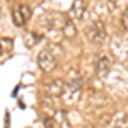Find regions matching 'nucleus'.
I'll return each mask as SVG.
<instances>
[{
  "instance_id": "obj_2",
  "label": "nucleus",
  "mask_w": 128,
  "mask_h": 128,
  "mask_svg": "<svg viewBox=\"0 0 128 128\" xmlns=\"http://www.w3.org/2000/svg\"><path fill=\"white\" fill-rule=\"evenodd\" d=\"M38 67L43 72H51V70L56 67V58L50 53L48 50H43L40 55H38Z\"/></svg>"
},
{
  "instance_id": "obj_15",
  "label": "nucleus",
  "mask_w": 128,
  "mask_h": 128,
  "mask_svg": "<svg viewBox=\"0 0 128 128\" xmlns=\"http://www.w3.org/2000/svg\"><path fill=\"white\" fill-rule=\"evenodd\" d=\"M2 53H4V51H2V48H0V55H2Z\"/></svg>"
},
{
  "instance_id": "obj_8",
  "label": "nucleus",
  "mask_w": 128,
  "mask_h": 128,
  "mask_svg": "<svg viewBox=\"0 0 128 128\" xmlns=\"http://www.w3.org/2000/svg\"><path fill=\"white\" fill-rule=\"evenodd\" d=\"M63 32H65V38H74L75 36V24L68 19V17H65V22H63Z\"/></svg>"
},
{
  "instance_id": "obj_10",
  "label": "nucleus",
  "mask_w": 128,
  "mask_h": 128,
  "mask_svg": "<svg viewBox=\"0 0 128 128\" xmlns=\"http://www.w3.org/2000/svg\"><path fill=\"white\" fill-rule=\"evenodd\" d=\"M0 48L4 53H10L12 48H14V41L12 38H0Z\"/></svg>"
},
{
  "instance_id": "obj_6",
  "label": "nucleus",
  "mask_w": 128,
  "mask_h": 128,
  "mask_svg": "<svg viewBox=\"0 0 128 128\" xmlns=\"http://www.w3.org/2000/svg\"><path fill=\"white\" fill-rule=\"evenodd\" d=\"M65 86H67V89H68L70 92H74V94H80V89H82V79H80V77L70 79Z\"/></svg>"
},
{
  "instance_id": "obj_5",
  "label": "nucleus",
  "mask_w": 128,
  "mask_h": 128,
  "mask_svg": "<svg viewBox=\"0 0 128 128\" xmlns=\"http://www.w3.org/2000/svg\"><path fill=\"white\" fill-rule=\"evenodd\" d=\"M84 12H86V4H84L82 0H74L72 9H70V16L75 20H80L84 17Z\"/></svg>"
},
{
  "instance_id": "obj_3",
  "label": "nucleus",
  "mask_w": 128,
  "mask_h": 128,
  "mask_svg": "<svg viewBox=\"0 0 128 128\" xmlns=\"http://www.w3.org/2000/svg\"><path fill=\"white\" fill-rule=\"evenodd\" d=\"M65 87L67 86L63 84V80L55 79V80H51V82L46 84V92H48L50 96H53V98H58V96H62L65 92Z\"/></svg>"
},
{
  "instance_id": "obj_14",
  "label": "nucleus",
  "mask_w": 128,
  "mask_h": 128,
  "mask_svg": "<svg viewBox=\"0 0 128 128\" xmlns=\"http://www.w3.org/2000/svg\"><path fill=\"white\" fill-rule=\"evenodd\" d=\"M43 125H44V128H53V126H55V118L46 116V118L43 120Z\"/></svg>"
},
{
  "instance_id": "obj_7",
  "label": "nucleus",
  "mask_w": 128,
  "mask_h": 128,
  "mask_svg": "<svg viewBox=\"0 0 128 128\" xmlns=\"http://www.w3.org/2000/svg\"><path fill=\"white\" fill-rule=\"evenodd\" d=\"M55 123H58L60 128H70V123L65 111H56L55 113Z\"/></svg>"
},
{
  "instance_id": "obj_12",
  "label": "nucleus",
  "mask_w": 128,
  "mask_h": 128,
  "mask_svg": "<svg viewBox=\"0 0 128 128\" xmlns=\"http://www.w3.org/2000/svg\"><path fill=\"white\" fill-rule=\"evenodd\" d=\"M19 9H20V12H22V16H24V19L28 20V19L31 17V9H29V5H24V4H20Z\"/></svg>"
},
{
  "instance_id": "obj_9",
  "label": "nucleus",
  "mask_w": 128,
  "mask_h": 128,
  "mask_svg": "<svg viewBox=\"0 0 128 128\" xmlns=\"http://www.w3.org/2000/svg\"><path fill=\"white\" fill-rule=\"evenodd\" d=\"M12 20H14V24L17 26V28H20V26H24V22H26V19H24V16H22V12H20L19 5L16 7V9L12 10Z\"/></svg>"
},
{
  "instance_id": "obj_4",
  "label": "nucleus",
  "mask_w": 128,
  "mask_h": 128,
  "mask_svg": "<svg viewBox=\"0 0 128 128\" xmlns=\"http://www.w3.org/2000/svg\"><path fill=\"white\" fill-rule=\"evenodd\" d=\"M109 70H111V62H109V58H106V56L99 58L98 63H96V75H98L99 79H106Z\"/></svg>"
},
{
  "instance_id": "obj_13",
  "label": "nucleus",
  "mask_w": 128,
  "mask_h": 128,
  "mask_svg": "<svg viewBox=\"0 0 128 128\" xmlns=\"http://www.w3.org/2000/svg\"><path fill=\"white\" fill-rule=\"evenodd\" d=\"M121 26H123V29L128 31V9L121 12Z\"/></svg>"
},
{
  "instance_id": "obj_11",
  "label": "nucleus",
  "mask_w": 128,
  "mask_h": 128,
  "mask_svg": "<svg viewBox=\"0 0 128 128\" xmlns=\"http://www.w3.org/2000/svg\"><path fill=\"white\" fill-rule=\"evenodd\" d=\"M114 125H116V128H128V114L118 116L116 121H114Z\"/></svg>"
},
{
  "instance_id": "obj_1",
  "label": "nucleus",
  "mask_w": 128,
  "mask_h": 128,
  "mask_svg": "<svg viewBox=\"0 0 128 128\" xmlns=\"http://www.w3.org/2000/svg\"><path fill=\"white\" fill-rule=\"evenodd\" d=\"M86 36L89 38L90 43H94V44H101L102 41L106 40V28H104V24H102L101 20L92 22L90 26L86 28Z\"/></svg>"
}]
</instances>
